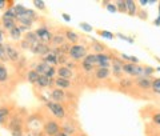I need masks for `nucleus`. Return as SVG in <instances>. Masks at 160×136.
<instances>
[{"label":"nucleus","instance_id":"4","mask_svg":"<svg viewBox=\"0 0 160 136\" xmlns=\"http://www.w3.org/2000/svg\"><path fill=\"white\" fill-rule=\"evenodd\" d=\"M47 107L49 108V111L53 113L55 118L58 119H64L66 118V109H64L62 103H56V102H47Z\"/></svg>","mask_w":160,"mask_h":136},{"label":"nucleus","instance_id":"26","mask_svg":"<svg viewBox=\"0 0 160 136\" xmlns=\"http://www.w3.org/2000/svg\"><path fill=\"white\" fill-rule=\"evenodd\" d=\"M9 129L11 131H22V122L16 118H12L9 122Z\"/></svg>","mask_w":160,"mask_h":136},{"label":"nucleus","instance_id":"53","mask_svg":"<svg viewBox=\"0 0 160 136\" xmlns=\"http://www.w3.org/2000/svg\"><path fill=\"white\" fill-rule=\"evenodd\" d=\"M148 3H149V2H147V0H140V2H139L140 6H147Z\"/></svg>","mask_w":160,"mask_h":136},{"label":"nucleus","instance_id":"48","mask_svg":"<svg viewBox=\"0 0 160 136\" xmlns=\"http://www.w3.org/2000/svg\"><path fill=\"white\" fill-rule=\"evenodd\" d=\"M83 65V68L86 69L87 72H92L93 71V65H88V64H82Z\"/></svg>","mask_w":160,"mask_h":136},{"label":"nucleus","instance_id":"50","mask_svg":"<svg viewBox=\"0 0 160 136\" xmlns=\"http://www.w3.org/2000/svg\"><path fill=\"white\" fill-rule=\"evenodd\" d=\"M62 18L66 20V22H69V20H71V16H69L68 13H62Z\"/></svg>","mask_w":160,"mask_h":136},{"label":"nucleus","instance_id":"37","mask_svg":"<svg viewBox=\"0 0 160 136\" xmlns=\"http://www.w3.org/2000/svg\"><path fill=\"white\" fill-rule=\"evenodd\" d=\"M99 35H100V36H102V38H106V39H113L115 36H116V35H113L112 32H108V31H99L98 32Z\"/></svg>","mask_w":160,"mask_h":136},{"label":"nucleus","instance_id":"55","mask_svg":"<svg viewBox=\"0 0 160 136\" xmlns=\"http://www.w3.org/2000/svg\"><path fill=\"white\" fill-rule=\"evenodd\" d=\"M55 136H69V135H67L66 132H59L58 135H55Z\"/></svg>","mask_w":160,"mask_h":136},{"label":"nucleus","instance_id":"15","mask_svg":"<svg viewBox=\"0 0 160 136\" xmlns=\"http://www.w3.org/2000/svg\"><path fill=\"white\" fill-rule=\"evenodd\" d=\"M49 68H51V65H49L48 63H46V62H42V63H39V64L35 65V71H36L40 76H44V75L48 72Z\"/></svg>","mask_w":160,"mask_h":136},{"label":"nucleus","instance_id":"8","mask_svg":"<svg viewBox=\"0 0 160 136\" xmlns=\"http://www.w3.org/2000/svg\"><path fill=\"white\" fill-rule=\"evenodd\" d=\"M31 51L35 55H40V56H46L51 52V48L48 47V44L46 43H38V44H33L31 47Z\"/></svg>","mask_w":160,"mask_h":136},{"label":"nucleus","instance_id":"14","mask_svg":"<svg viewBox=\"0 0 160 136\" xmlns=\"http://www.w3.org/2000/svg\"><path fill=\"white\" fill-rule=\"evenodd\" d=\"M24 40H27V42L31 44V47H32L33 44L42 43V42H40V39H39V36H38V33L35 32V31H29V32H27V33H26V36H24Z\"/></svg>","mask_w":160,"mask_h":136},{"label":"nucleus","instance_id":"38","mask_svg":"<svg viewBox=\"0 0 160 136\" xmlns=\"http://www.w3.org/2000/svg\"><path fill=\"white\" fill-rule=\"evenodd\" d=\"M79 27L83 29V31H86V32H92V26L91 24H88V23H79Z\"/></svg>","mask_w":160,"mask_h":136},{"label":"nucleus","instance_id":"39","mask_svg":"<svg viewBox=\"0 0 160 136\" xmlns=\"http://www.w3.org/2000/svg\"><path fill=\"white\" fill-rule=\"evenodd\" d=\"M56 73H58V69L55 68L53 65H51V68L48 69V72H47L46 75H44V76H47V78H49V79H52V78H53V76H55V75H56Z\"/></svg>","mask_w":160,"mask_h":136},{"label":"nucleus","instance_id":"32","mask_svg":"<svg viewBox=\"0 0 160 136\" xmlns=\"http://www.w3.org/2000/svg\"><path fill=\"white\" fill-rule=\"evenodd\" d=\"M18 22H19L20 26H26V27L29 28V27H31L32 24H33L35 20H33V19H28V18H19Z\"/></svg>","mask_w":160,"mask_h":136},{"label":"nucleus","instance_id":"54","mask_svg":"<svg viewBox=\"0 0 160 136\" xmlns=\"http://www.w3.org/2000/svg\"><path fill=\"white\" fill-rule=\"evenodd\" d=\"M4 122H6V118H3L2 113H0V124H4Z\"/></svg>","mask_w":160,"mask_h":136},{"label":"nucleus","instance_id":"23","mask_svg":"<svg viewBox=\"0 0 160 136\" xmlns=\"http://www.w3.org/2000/svg\"><path fill=\"white\" fill-rule=\"evenodd\" d=\"M66 35H63V33H58V35H53V38H52V43L56 45V47H60V45H63L64 43H66Z\"/></svg>","mask_w":160,"mask_h":136},{"label":"nucleus","instance_id":"52","mask_svg":"<svg viewBox=\"0 0 160 136\" xmlns=\"http://www.w3.org/2000/svg\"><path fill=\"white\" fill-rule=\"evenodd\" d=\"M12 136H23L22 131H12Z\"/></svg>","mask_w":160,"mask_h":136},{"label":"nucleus","instance_id":"46","mask_svg":"<svg viewBox=\"0 0 160 136\" xmlns=\"http://www.w3.org/2000/svg\"><path fill=\"white\" fill-rule=\"evenodd\" d=\"M0 113H2V116L3 118H8V115H9V109L8 108H0Z\"/></svg>","mask_w":160,"mask_h":136},{"label":"nucleus","instance_id":"44","mask_svg":"<svg viewBox=\"0 0 160 136\" xmlns=\"http://www.w3.org/2000/svg\"><path fill=\"white\" fill-rule=\"evenodd\" d=\"M155 72V69L152 68V67H144V78H147V76H149V75H152Z\"/></svg>","mask_w":160,"mask_h":136},{"label":"nucleus","instance_id":"12","mask_svg":"<svg viewBox=\"0 0 160 136\" xmlns=\"http://www.w3.org/2000/svg\"><path fill=\"white\" fill-rule=\"evenodd\" d=\"M53 84H55L53 80L47 78V76H40L39 80H38V83H36V85L39 88H48V87H51V85H53Z\"/></svg>","mask_w":160,"mask_h":136},{"label":"nucleus","instance_id":"6","mask_svg":"<svg viewBox=\"0 0 160 136\" xmlns=\"http://www.w3.org/2000/svg\"><path fill=\"white\" fill-rule=\"evenodd\" d=\"M38 33V36L40 39V42L42 43H49V42H52V38H53V35L51 33V31L48 29V27H39L36 31H35Z\"/></svg>","mask_w":160,"mask_h":136},{"label":"nucleus","instance_id":"16","mask_svg":"<svg viewBox=\"0 0 160 136\" xmlns=\"http://www.w3.org/2000/svg\"><path fill=\"white\" fill-rule=\"evenodd\" d=\"M55 85H56V88L66 89V88H71V87H72V83H71V80L58 78L56 80H55Z\"/></svg>","mask_w":160,"mask_h":136},{"label":"nucleus","instance_id":"3","mask_svg":"<svg viewBox=\"0 0 160 136\" xmlns=\"http://www.w3.org/2000/svg\"><path fill=\"white\" fill-rule=\"evenodd\" d=\"M12 8H13V11L16 12L18 19L19 18H28V19L35 20V18H36V12H35L33 9H28L24 6H22V4H13Z\"/></svg>","mask_w":160,"mask_h":136},{"label":"nucleus","instance_id":"10","mask_svg":"<svg viewBox=\"0 0 160 136\" xmlns=\"http://www.w3.org/2000/svg\"><path fill=\"white\" fill-rule=\"evenodd\" d=\"M51 98H52V102H56V103H62L66 100V92L60 88H55L52 92H51Z\"/></svg>","mask_w":160,"mask_h":136},{"label":"nucleus","instance_id":"42","mask_svg":"<svg viewBox=\"0 0 160 136\" xmlns=\"http://www.w3.org/2000/svg\"><path fill=\"white\" fill-rule=\"evenodd\" d=\"M20 47H22V49H24V51H27V49H31V44H29L27 40H22V42H20Z\"/></svg>","mask_w":160,"mask_h":136},{"label":"nucleus","instance_id":"29","mask_svg":"<svg viewBox=\"0 0 160 136\" xmlns=\"http://www.w3.org/2000/svg\"><path fill=\"white\" fill-rule=\"evenodd\" d=\"M83 64H88V65H95L98 64V60H96V55H87L83 60Z\"/></svg>","mask_w":160,"mask_h":136},{"label":"nucleus","instance_id":"22","mask_svg":"<svg viewBox=\"0 0 160 136\" xmlns=\"http://www.w3.org/2000/svg\"><path fill=\"white\" fill-rule=\"evenodd\" d=\"M39 78H40V75L36 71H35V69H29V71L27 72V80L31 84H36Z\"/></svg>","mask_w":160,"mask_h":136},{"label":"nucleus","instance_id":"27","mask_svg":"<svg viewBox=\"0 0 160 136\" xmlns=\"http://www.w3.org/2000/svg\"><path fill=\"white\" fill-rule=\"evenodd\" d=\"M22 29L19 28V26H16L13 29H11L9 31V38H11L12 40H20V38H22Z\"/></svg>","mask_w":160,"mask_h":136},{"label":"nucleus","instance_id":"30","mask_svg":"<svg viewBox=\"0 0 160 136\" xmlns=\"http://www.w3.org/2000/svg\"><path fill=\"white\" fill-rule=\"evenodd\" d=\"M3 16H6V18H9V19L15 20V22H18V15H16V12L13 11V8H12V7L7 8L6 11H4V15H3Z\"/></svg>","mask_w":160,"mask_h":136},{"label":"nucleus","instance_id":"43","mask_svg":"<svg viewBox=\"0 0 160 136\" xmlns=\"http://www.w3.org/2000/svg\"><path fill=\"white\" fill-rule=\"evenodd\" d=\"M0 59L2 60H7V55H6V49H4V45L0 43Z\"/></svg>","mask_w":160,"mask_h":136},{"label":"nucleus","instance_id":"20","mask_svg":"<svg viewBox=\"0 0 160 136\" xmlns=\"http://www.w3.org/2000/svg\"><path fill=\"white\" fill-rule=\"evenodd\" d=\"M138 85L140 88H143V89H148V88H151L152 87V82L149 80L148 78H144V76H142V78H139L138 79Z\"/></svg>","mask_w":160,"mask_h":136},{"label":"nucleus","instance_id":"21","mask_svg":"<svg viewBox=\"0 0 160 136\" xmlns=\"http://www.w3.org/2000/svg\"><path fill=\"white\" fill-rule=\"evenodd\" d=\"M64 35H66V39H67L68 43H75V44H76L79 42V35L76 32L71 31V29H67Z\"/></svg>","mask_w":160,"mask_h":136},{"label":"nucleus","instance_id":"7","mask_svg":"<svg viewBox=\"0 0 160 136\" xmlns=\"http://www.w3.org/2000/svg\"><path fill=\"white\" fill-rule=\"evenodd\" d=\"M4 49H6V55H7V58L9 60H12V62H16V63L20 60V52H19V49L15 47V45L6 44V45H4Z\"/></svg>","mask_w":160,"mask_h":136},{"label":"nucleus","instance_id":"36","mask_svg":"<svg viewBox=\"0 0 160 136\" xmlns=\"http://www.w3.org/2000/svg\"><path fill=\"white\" fill-rule=\"evenodd\" d=\"M33 6L38 9H40V11H44V9H46V2H43V0H35Z\"/></svg>","mask_w":160,"mask_h":136},{"label":"nucleus","instance_id":"25","mask_svg":"<svg viewBox=\"0 0 160 136\" xmlns=\"http://www.w3.org/2000/svg\"><path fill=\"white\" fill-rule=\"evenodd\" d=\"M43 62L48 63L49 65H52V64H58V56H56V55H55V53L51 51L48 55H46V56H43Z\"/></svg>","mask_w":160,"mask_h":136},{"label":"nucleus","instance_id":"41","mask_svg":"<svg viewBox=\"0 0 160 136\" xmlns=\"http://www.w3.org/2000/svg\"><path fill=\"white\" fill-rule=\"evenodd\" d=\"M104 4L107 6V9H108L109 12H116L118 11L116 4H112V3H108V2H104Z\"/></svg>","mask_w":160,"mask_h":136},{"label":"nucleus","instance_id":"5","mask_svg":"<svg viewBox=\"0 0 160 136\" xmlns=\"http://www.w3.org/2000/svg\"><path fill=\"white\" fill-rule=\"evenodd\" d=\"M43 129H44V133L47 136H55L60 132V124L56 122V120H48V122L44 123Z\"/></svg>","mask_w":160,"mask_h":136},{"label":"nucleus","instance_id":"51","mask_svg":"<svg viewBox=\"0 0 160 136\" xmlns=\"http://www.w3.org/2000/svg\"><path fill=\"white\" fill-rule=\"evenodd\" d=\"M7 3H8V2H4V0H0V9H4V8H6Z\"/></svg>","mask_w":160,"mask_h":136},{"label":"nucleus","instance_id":"2","mask_svg":"<svg viewBox=\"0 0 160 136\" xmlns=\"http://www.w3.org/2000/svg\"><path fill=\"white\" fill-rule=\"evenodd\" d=\"M69 58H72L73 60H84V58L87 56V48L82 44H73L71 49H69Z\"/></svg>","mask_w":160,"mask_h":136},{"label":"nucleus","instance_id":"13","mask_svg":"<svg viewBox=\"0 0 160 136\" xmlns=\"http://www.w3.org/2000/svg\"><path fill=\"white\" fill-rule=\"evenodd\" d=\"M123 62H120L119 59H115L112 62V73L115 76H120L123 73Z\"/></svg>","mask_w":160,"mask_h":136},{"label":"nucleus","instance_id":"11","mask_svg":"<svg viewBox=\"0 0 160 136\" xmlns=\"http://www.w3.org/2000/svg\"><path fill=\"white\" fill-rule=\"evenodd\" d=\"M58 75H59V78H62V79L71 80V78L73 76V71L69 69L68 67H66V65H63V67L58 68Z\"/></svg>","mask_w":160,"mask_h":136},{"label":"nucleus","instance_id":"9","mask_svg":"<svg viewBox=\"0 0 160 136\" xmlns=\"http://www.w3.org/2000/svg\"><path fill=\"white\" fill-rule=\"evenodd\" d=\"M96 60H98L99 68H108L109 65H111V58H109L108 55H106V53H98L96 55Z\"/></svg>","mask_w":160,"mask_h":136},{"label":"nucleus","instance_id":"31","mask_svg":"<svg viewBox=\"0 0 160 136\" xmlns=\"http://www.w3.org/2000/svg\"><path fill=\"white\" fill-rule=\"evenodd\" d=\"M91 48H92V51L96 52V55L98 53H104L103 52L104 51V45L102 43H99V42H93L92 45H91Z\"/></svg>","mask_w":160,"mask_h":136},{"label":"nucleus","instance_id":"40","mask_svg":"<svg viewBox=\"0 0 160 136\" xmlns=\"http://www.w3.org/2000/svg\"><path fill=\"white\" fill-rule=\"evenodd\" d=\"M116 36L119 38V39H122V40H126V42H128V43H133L135 42V40H133V38H129V36H126V35H123V33H116Z\"/></svg>","mask_w":160,"mask_h":136},{"label":"nucleus","instance_id":"18","mask_svg":"<svg viewBox=\"0 0 160 136\" xmlns=\"http://www.w3.org/2000/svg\"><path fill=\"white\" fill-rule=\"evenodd\" d=\"M126 6H127V13L129 16H135L138 13V3L136 2H132V0H127L126 2Z\"/></svg>","mask_w":160,"mask_h":136},{"label":"nucleus","instance_id":"24","mask_svg":"<svg viewBox=\"0 0 160 136\" xmlns=\"http://www.w3.org/2000/svg\"><path fill=\"white\" fill-rule=\"evenodd\" d=\"M8 76H9V73H8L7 67L3 64H0V83H7Z\"/></svg>","mask_w":160,"mask_h":136},{"label":"nucleus","instance_id":"35","mask_svg":"<svg viewBox=\"0 0 160 136\" xmlns=\"http://www.w3.org/2000/svg\"><path fill=\"white\" fill-rule=\"evenodd\" d=\"M122 59H123V60H128V62H131L132 64H138V63H139V59H138V58L129 56V55H126V53H122Z\"/></svg>","mask_w":160,"mask_h":136},{"label":"nucleus","instance_id":"1","mask_svg":"<svg viewBox=\"0 0 160 136\" xmlns=\"http://www.w3.org/2000/svg\"><path fill=\"white\" fill-rule=\"evenodd\" d=\"M123 72H126L129 76L142 78L144 76V67H140V65L132 64V63H126L123 65Z\"/></svg>","mask_w":160,"mask_h":136},{"label":"nucleus","instance_id":"34","mask_svg":"<svg viewBox=\"0 0 160 136\" xmlns=\"http://www.w3.org/2000/svg\"><path fill=\"white\" fill-rule=\"evenodd\" d=\"M115 4H116V7H118V11L127 13V6H126V2H122V0H119V2H116Z\"/></svg>","mask_w":160,"mask_h":136},{"label":"nucleus","instance_id":"17","mask_svg":"<svg viewBox=\"0 0 160 136\" xmlns=\"http://www.w3.org/2000/svg\"><path fill=\"white\" fill-rule=\"evenodd\" d=\"M2 24H3V28L6 29V31H8V32L16 27V22L12 20V19H9V18H6V16L2 18Z\"/></svg>","mask_w":160,"mask_h":136},{"label":"nucleus","instance_id":"19","mask_svg":"<svg viewBox=\"0 0 160 136\" xmlns=\"http://www.w3.org/2000/svg\"><path fill=\"white\" fill-rule=\"evenodd\" d=\"M109 69L108 68H98L96 71H95V76H96L98 80H104L109 76Z\"/></svg>","mask_w":160,"mask_h":136},{"label":"nucleus","instance_id":"33","mask_svg":"<svg viewBox=\"0 0 160 136\" xmlns=\"http://www.w3.org/2000/svg\"><path fill=\"white\" fill-rule=\"evenodd\" d=\"M153 91H155V93H158L160 95V78L158 79H155L153 82H152V87H151Z\"/></svg>","mask_w":160,"mask_h":136},{"label":"nucleus","instance_id":"56","mask_svg":"<svg viewBox=\"0 0 160 136\" xmlns=\"http://www.w3.org/2000/svg\"><path fill=\"white\" fill-rule=\"evenodd\" d=\"M79 136H87L86 133H82V135H79Z\"/></svg>","mask_w":160,"mask_h":136},{"label":"nucleus","instance_id":"49","mask_svg":"<svg viewBox=\"0 0 160 136\" xmlns=\"http://www.w3.org/2000/svg\"><path fill=\"white\" fill-rule=\"evenodd\" d=\"M152 119H153V122H155V123L160 125V112H159V113H155Z\"/></svg>","mask_w":160,"mask_h":136},{"label":"nucleus","instance_id":"47","mask_svg":"<svg viewBox=\"0 0 160 136\" xmlns=\"http://www.w3.org/2000/svg\"><path fill=\"white\" fill-rule=\"evenodd\" d=\"M4 39H6V29L0 28V43H4Z\"/></svg>","mask_w":160,"mask_h":136},{"label":"nucleus","instance_id":"28","mask_svg":"<svg viewBox=\"0 0 160 136\" xmlns=\"http://www.w3.org/2000/svg\"><path fill=\"white\" fill-rule=\"evenodd\" d=\"M62 128H63V132H66L67 135H73L75 132H76V128H75V125L71 124V123H66V124H63L62 125Z\"/></svg>","mask_w":160,"mask_h":136},{"label":"nucleus","instance_id":"45","mask_svg":"<svg viewBox=\"0 0 160 136\" xmlns=\"http://www.w3.org/2000/svg\"><path fill=\"white\" fill-rule=\"evenodd\" d=\"M120 85H122L123 88H127V87H131L132 82H131V80H128V79H123L122 82H120Z\"/></svg>","mask_w":160,"mask_h":136}]
</instances>
